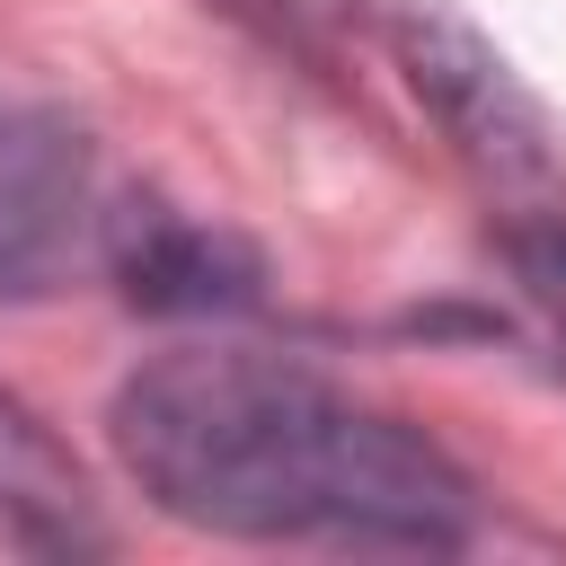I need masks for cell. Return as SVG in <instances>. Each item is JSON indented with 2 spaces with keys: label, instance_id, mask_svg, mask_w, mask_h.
<instances>
[{
  "label": "cell",
  "instance_id": "cell-6",
  "mask_svg": "<svg viewBox=\"0 0 566 566\" xmlns=\"http://www.w3.org/2000/svg\"><path fill=\"white\" fill-rule=\"evenodd\" d=\"M504 265H513V292L539 310L548 345L566 354V212L513 221V230H504Z\"/></svg>",
  "mask_w": 566,
  "mask_h": 566
},
{
  "label": "cell",
  "instance_id": "cell-3",
  "mask_svg": "<svg viewBox=\"0 0 566 566\" xmlns=\"http://www.w3.org/2000/svg\"><path fill=\"white\" fill-rule=\"evenodd\" d=\"M407 62H416V88L442 106V124L460 133V150H469L486 177H504V186L557 177V150H548L539 106L504 80V62H495L469 27H451V18H407Z\"/></svg>",
  "mask_w": 566,
  "mask_h": 566
},
{
  "label": "cell",
  "instance_id": "cell-4",
  "mask_svg": "<svg viewBox=\"0 0 566 566\" xmlns=\"http://www.w3.org/2000/svg\"><path fill=\"white\" fill-rule=\"evenodd\" d=\"M124 301L142 310H248L256 301V256L212 230V221H186L168 203H115L106 212V256H97Z\"/></svg>",
  "mask_w": 566,
  "mask_h": 566
},
{
  "label": "cell",
  "instance_id": "cell-1",
  "mask_svg": "<svg viewBox=\"0 0 566 566\" xmlns=\"http://www.w3.org/2000/svg\"><path fill=\"white\" fill-rule=\"evenodd\" d=\"M115 451L168 522L221 539L469 548L478 531V486L442 442L239 345L142 363L115 389Z\"/></svg>",
  "mask_w": 566,
  "mask_h": 566
},
{
  "label": "cell",
  "instance_id": "cell-5",
  "mask_svg": "<svg viewBox=\"0 0 566 566\" xmlns=\"http://www.w3.org/2000/svg\"><path fill=\"white\" fill-rule=\"evenodd\" d=\"M0 531L18 548H44V557H71V548L106 539L80 460L44 433V416L18 389H0Z\"/></svg>",
  "mask_w": 566,
  "mask_h": 566
},
{
  "label": "cell",
  "instance_id": "cell-2",
  "mask_svg": "<svg viewBox=\"0 0 566 566\" xmlns=\"http://www.w3.org/2000/svg\"><path fill=\"white\" fill-rule=\"evenodd\" d=\"M106 212L115 203L97 186L80 124L0 97V301H35L88 274L106 256Z\"/></svg>",
  "mask_w": 566,
  "mask_h": 566
}]
</instances>
